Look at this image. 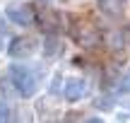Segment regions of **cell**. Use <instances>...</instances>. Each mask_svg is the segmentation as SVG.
Wrapping results in <instances>:
<instances>
[{"label": "cell", "mask_w": 130, "mask_h": 123, "mask_svg": "<svg viewBox=\"0 0 130 123\" xmlns=\"http://www.w3.org/2000/svg\"><path fill=\"white\" fill-rule=\"evenodd\" d=\"M10 77H12L14 87L22 97H34L39 89V80H36V72L31 68H24V65H12L10 68Z\"/></svg>", "instance_id": "cell-1"}, {"label": "cell", "mask_w": 130, "mask_h": 123, "mask_svg": "<svg viewBox=\"0 0 130 123\" xmlns=\"http://www.w3.org/2000/svg\"><path fill=\"white\" fill-rule=\"evenodd\" d=\"M70 34H72V39L82 48H96L99 41H101V34H99L96 27L89 24L87 19H72V24H70Z\"/></svg>", "instance_id": "cell-2"}, {"label": "cell", "mask_w": 130, "mask_h": 123, "mask_svg": "<svg viewBox=\"0 0 130 123\" xmlns=\"http://www.w3.org/2000/svg\"><path fill=\"white\" fill-rule=\"evenodd\" d=\"M34 19L39 22V27H41L46 34H58V32H60V14H58L53 7H48L46 3H39L36 5Z\"/></svg>", "instance_id": "cell-3"}, {"label": "cell", "mask_w": 130, "mask_h": 123, "mask_svg": "<svg viewBox=\"0 0 130 123\" xmlns=\"http://www.w3.org/2000/svg\"><path fill=\"white\" fill-rule=\"evenodd\" d=\"M36 39H31V36H17V39H12V43L7 46V53L12 58H27V56H31V53H36Z\"/></svg>", "instance_id": "cell-4"}, {"label": "cell", "mask_w": 130, "mask_h": 123, "mask_svg": "<svg viewBox=\"0 0 130 123\" xmlns=\"http://www.w3.org/2000/svg\"><path fill=\"white\" fill-rule=\"evenodd\" d=\"M5 14L10 17V22L19 24V27H29V24L34 22V10L29 7V5H7V10H5Z\"/></svg>", "instance_id": "cell-5"}, {"label": "cell", "mask_w": 130, "mask_h": 123, "mask_svg": "<svg viewBox=\"0 0 130 123\" xmlns=\"http://www.w3.org/2000/svg\"><path fill=\"white\" fill-rule=\"evenodd\" d=\"M87 92H89L87 80H82V77H70V80L65 82L63 94H65V99H68V101H79L82 97H87Z\"/></svg>", "instance_id": "cell-6"}, {"label": "cell", "mask_w": 130, "mask_h": 123, "mask_svg": "<svg viewBox=\"0 0 130 123\" xmlns=\"http://www.w3.org/2000/svg\"><path fill=\"white\" fill-rule=\"evenodd\" d=\"M96 5L108 17H118V14H123V10H125V0H96Z\"/></svg>", "instance_id": "cell-7"}, {"label": "cell", "mask_w": 130, "mask_h": 123, "mask_svg": "<svg viewBox=\"0 0 130 123\" xmlns=\"http://www.w3.org/2000/svg\"><path fill=\"white\" fill-rule=\"evenodd\" d=\"M43 53H46L48 58H56L58 53H63V41H56V39H48V41L43 43Z\"/></svg>", "instance_id": "cell-8"}, {"label": "cell", "mask_w": 130, "mask_h": 123, "mask_svg": "<svg viewBox=\"0 0 130 123\" xmlns=\"http://www.w3.org/2000/svg\"><path fill=\"white\" fill-rule=\"evenodd\" d=\"M7 121V109H5V104L0 101V123H5Z\"/></svg>", "instance_id": "cell-9"}, {"label": "cell", "mask_w": 130, "mask_h": 123, "mask_svg": "<svg viewBox=\"0 0 130 123\" xmlns=\"http://www.w3.org/2000/svg\"><path fill=\"white\" fill-rule=\"evenodd\" d=\"M84 123H104L101 118H89V121H84Z\"/></svg>", "instance_id": "cell-10"}, {"label": "cell", "mask_w": 130, "mask_h": 123, "mask_svg": "<svg viewBox=\"0 0 130 123\" xmlns=\"http://www.w3.org/2000/svg\"><path fill=\"white\" fill-rule=\"evenodd\" d=\"M125 123H130V118H125Z\"/></svg>", "instance_id": "cell-11"}, {"label": "cell", "mask_w": 130, "mask_h": 123, "mask_svg": "<svg viewBox=\"0 0 130 123\" xmlns=\"http://www.w3.org/2000/svg\"><path fill=\"white\" fill-rule=\"evenodd\" d=\"M0 48H3V41H0Z\"/></svg>", "instance_id": "cell-12"}]
</instances>
